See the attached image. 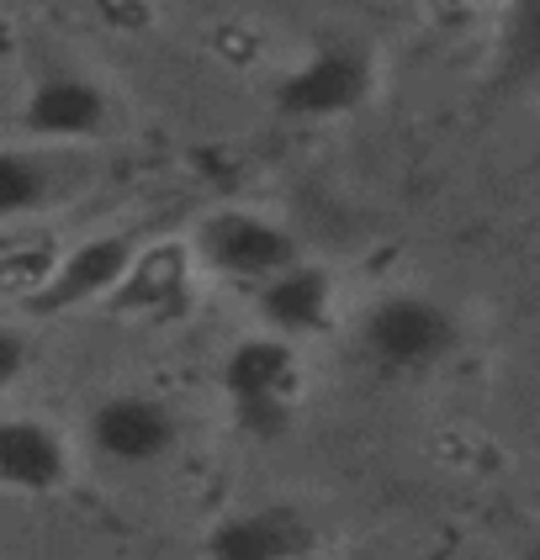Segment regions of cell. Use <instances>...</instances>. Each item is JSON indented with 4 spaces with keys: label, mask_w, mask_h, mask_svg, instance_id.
<instances>
[{
    "label": "cell",
    "mask_w": 540,
    "mask_h": 560,
    "mask_svg": "<svg viewBox=\"0 0 540 560\" xmlns=\"http://www.w3.org/2000/svg\"><path fill=\"white\" fill-rule=\"evenodd\" d=\"M222 392L244 439L276 444L291 429L297 407V349L291 339H239L222 354Z\"/></svg>",
    "instance_id": "cell-1"
},
{
    "label": "cell",
    "mask_w": 540,
    "mask_h": 560,
    "mask_svg": "<svg viewBox=\"0 0 540 560\" xmlns=\"http://www.w3.org/2000/svg\"><path fill=\"white\" fill-rule=\"evenodd\" d=\"M456 343H461L456 312L440 307L435 296H418V291L381 296L360 317V349L381 371H429L445 354H456Z\"/></svg>",
    "instance_id": "cell-2"
},
{
    "label": "cell",
    "mask_w": 540,
    "mask_h": 560,
    "mask_svg": "<svg viewBox=\"0 0 540 560\" xmlns=\"http://www.w3.org/2000/svg\"><path fill=\"white\" fill-rule=\"evenodd\" d=\"M196 249H202V259L218 276L239 280V285H260V280H271L276 270H286L291 259H302L297 238L286 233L282 222L244 212V207L212 212V218L196 228Z\"/></svg>",
    "instance_id": "cell-3"
},
{
    "label": "cell",
    "mask_w": 540,
    "mask_h": 560,
    "mask_svg": "<svg viewBox=\"0 0 540 560\" xmlns=\"http://www.w3.org/2000/svg\"><path fill=\"white\" fill-rule=\"evenodd\" d=\"M371 95V54L360 43H323L302 69H291L276 85V106L297 122L345 117Z\"/></svg>",
    "instance_id": "cell-4"
},
{
    "label": "cell",
    "mask_w": 540,
    "mask_h": 560,
    "mask_svg": "<svg viewBox=\"0 0 540 560\" xmlns=\"http://www.w3.org/2000/svg\"><path fill=\"white\" fill-rule=\"evenodd\" d=\"M85 439L101 460L112 466H154L181 444V418L175 407L143 397V392H117L91 412Z\"/></svg>",
    "instance_id": "cell-5"
},
{
    "label": "cell",
    "mask_w": 540,
    "mask_h": 560,
    "mask_svg": "<svg viewBox=\"0 0 540 560\" xmlns=\"http://www.w3.org/2000/svg\"><path fill=\"white\" fill-rule=\"evenodd\" d=\"M318 529L302 508L291 502H265V508H239L212 524L207 534V560H302L313 556Z\"/></svg>",
    "instance_id": "cell-6"
},
{
    "label": "cell",
    "mask_w": 540,
    "mask_h": 560,
    "mask_svg": "<svg viewBox=\"0 0 540 560\" xmlns=\"http://www.w3.org/2000/svg\"><path fill=\"white\" fill-rule=\"evenodd\" d=\"M133 259H138V249H133L127 233H101V238H91V244H80L54 276L32 291L27 312L32 317H59V312H69V307L95 302V296H112Z\"/></svg>",
    "instance_id": "cell-7"
},
{
    "label": "cell",
    "mask_w": 540,
    "mask_h": 560,
    "mask_svg": "<svg viewBox=\"0 0 540 560\" xmlns=\"http://www.w3.org/2000/svg\"><path fill=\"white\" fill-rule=\"evenodd\" d=\"M22 127L37 138H95L112 127V101L91 74L59 69L48 80H37V91L22 106Z\"/></svg>",
    "instance_id": "cell-8"
},
{
    "label": "cell",
    "mask_w": 540,
    "mask_h": 560,
    "mask_svg": "<svg viewBox=\"0 0 540 560\" xmlns=\"http://www.w3.org/2000/svg\"><path fill=\"white\" fill-rule=\"evenodd\" d=\"M254 307L260 323L276 339H302V334H323L329 312H334V280L329 270H318L308 259H291L286 270L254 285Z\"/></svg>",
    "instance_id": "cell-9"
},
{
    "label": "cell",
    "mask_w": 540,
    "mask_h": 560,
    "mask_svg": "<svg viewBox=\"0 0 540 560\" xmlns=\"http://www.w3.org/2000/svg\"><path fill=\"white\" fill-rule=\"evenodd\" d=\"M69 476V450L43 418H0V481L16 492H54Z\"/></svg>",
    "instance_id": "cell-10"
},
{
    "label": "cell",
    "mask_w": 540,
    "mask_h": 560,
    "mask_svg": "<svg viewBox=\"0 0 540 560\" xmlns=\"http://www.w3.org/2000/svg\"><path fill=\"white\" fill-rule=\"evenodd\" d=\"M43 201H54V175L37 154L22 149H0V222L27 218Z\"/></svg>",
    "instance_id": "cell-11"
},
{
    "label": "cell",
    "mask_w": 540,
    "mask_h": 560,
    "mask_svg": "<svg viewBox=\"0 0 540 560\" xmlns=\"http://www.w3.org/2000/svg\"><path fill=\"white\" fill-rule=\"evenodd\" d=\"M27 360H32V349L27 339L16 334V328H0V392L16 381V375L27 371Z\"/></svg>",
    "instance_id": "cell-12"
}]
</instances>
